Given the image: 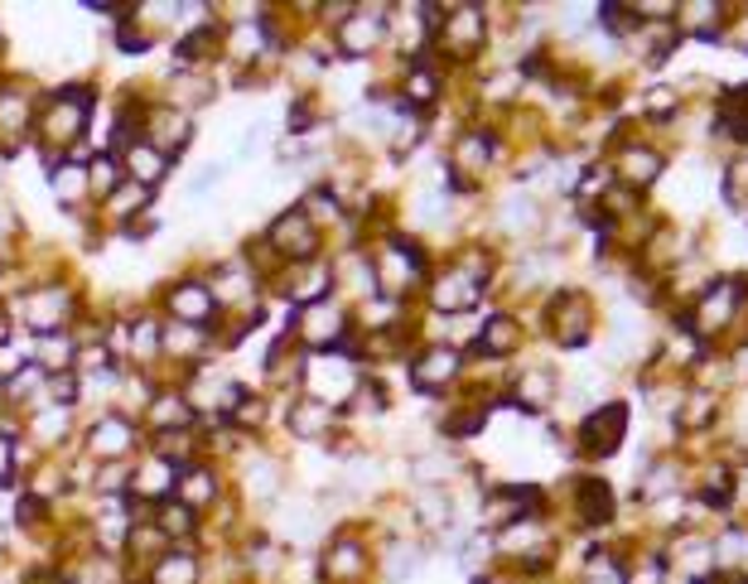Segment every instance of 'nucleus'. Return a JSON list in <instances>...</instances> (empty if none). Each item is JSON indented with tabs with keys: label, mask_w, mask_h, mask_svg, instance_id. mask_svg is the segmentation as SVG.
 Returning a JSON list of instances; mask_svg holds the SVG:
<instances>
[{
	"label": "nucleus",
	"mask_w": 748,
	"mask_h": 584,
	"mask_svg": "<svg viewBox=\"0 0 748 584\" xmlns=\"http://www.w3.org/2000/svg\"><path fill=\"white\" fill-rule=\"evenodd\" d=\"M93 111H97V87L93 83H63L48 87L34 111V131L30 141L40 150L44 170L58 160H87V131H93Z\"/></svg>",
	"instance_id": "f257e3e1"
},
{
	"label": "nucleus",
	"mask_w": 748,
	"mask_h": 584,
	"mask_svg": "<svg viewBox=\"0 0 748 584\" xmlns=\"http://www.w3.org/2000/svg\"><path fill=\"white\" fill-rule=\"evenodd\" d=\"M362 247H367V261H372V275H377V300L405 304L411 295H421L425 281H430V271H435V266H430L425 242L397 232V227L367 237Z\"/></svg>",
	"instance_id": "f03ea898"
},
{
	"label": "nucleus",
	"mask_w": 748,
	"mask_h": 584,
	"mask_svg": "<svg viewBox=\"0 0 748 584\" xmlns=\"http://www.w3.org/2000/svg\"><path fill=\"white\" fill-rule=\"evenodd\" d=\"M10 324L15 334L24 328L30 338H44V334H68L73 324L87 314L83 304V290L68 285V281H34V285H15L10 290Z\"/></svg>",
	"instance_id": "7ed1b4c3"
},
{
	"label": "nucleus",
	"mask_w": 748,
	"mask_h": 584,
	"mask_svg": "<svg viewBox=\"0 0 748 584\" xmlns=\"http://www.w3.org/2000/svg\"><path fill=\"white\" fill-rule=\"evenodd\" d=\"M744 304H748V281L739 275H719V281H705V290L695 295V304L681 314V328L695 343H719L725 334H734L744 320Z\"/></svg>",
	"instance_id": "20e7f679"
},
{
	"label": "nucleus",
	"mask_w": 748,
	"mask_h": 584,
	"mask_svg": "<svg viewBox=\"0 0 748 584\" xmlns=\"http://www.w3.org/2000/svg\"><path fill=\"white\" fill-rule=\"evenodd\" d=\"M488 40H492L488 6H474V0H464V6H440V24H435V40H430V58L464 68V63H474L478 54H484Z\"/></svg>",
	"instance_id": "39448f33"
},
{
	"label": "nucleus",
	"mask_w": 748,
	"mask_h": 584,
	"mask_svg": "<svg viewBox=\"0 0 748 584\" xmlns=\"http://www.w3.org/2000/svg\"><path fill=\"white\" fill-rule=\"evenodd\" d=\"M78 450L87 454L93 464H131L135 454L145 450V430H141V421L135 415H126L121 405H107L101 415H93L83 430H78Z\"/></svg>",
	"instance_id": "423d86ee"
},
{
	"label": "nucleus",
	"mask_w": 748,
	"mask_h": 584,
	"mask_svg": "<svg viewBox=\"0 0 748 584\" xmlns=\"http://www.w3.org/2000/svg\"><path fill=\"white\" fill-rule=\"evenodd\" d=\"M353 328H358L353 324V310L338 295H328V300H314V304H304V310H295L285 334L295 338L300 353H344Z\"/></svg>",
	"instance_id": "0eeeda50"
},
{
	"label": "nucleus",
	"mask_w": 748,
	"mask_h": 584,
	"mask_svg": "<svg viewBox=\"0 0 748 584\" xmlns=\"http://www.w3.org/2000/svg\"><path fill=\"white\" fill-rule=\"evenodd\" d=\"M367 367L348 353H304V372H300V397H314L334 411H348L353 391L362 387Z\"/></svg>",
	"instance_id": "6e6552de"
},
{
	"label": "nucleus",
	"mask_w": 748,
	"mask_h": 584,
	"mask_svg": "<svg viewBox=\"0 0 748 584\" xmlns=\"http://www.w3.org/2000/svg\"><path fill=\"white\" fill-rule=\"evenodd\" d=\"M498 155H502V136L492 131V126H464V131H454V141H449L445 184L459 188V194H474V188L488 180L492 164H498Z\"/></svg>",
	"instance_id": "1a4fd4ad"
},
{
	"label": "nucleus",
	"mask_w": 748,
	"mask_h": 584,
	"mask_svg": "<svg viewBox=\"0 0 748 584\" xmlns=\"http://www.w3.org/2000/svg\"><path fill=\"white\" fill-rule=\"evenodd\" d=\"M155 310H160V320L194 324V328H208V334H218L223 328L218 295H213V285H208V275L203 271H184V275H174V281H164Z\"/></svg>",
	"instance_id": "9d476101"
},
{
	"label": "nucleus",
	"mask_w": 748,
	"mask_h": 584,
	"mask_svg": "<svg viewBox=\"0 0 748 584\" xmlns=\"http://www.w3.org/2000/svg\"><path fill=\"white\" fill-rule=\"evenodd\" d=\"M464 377H468L464 348L449 338H430L421 348L405 353V382H411V391H421V397H445Z\"/></svg>",
	"instance_id": "9b49d317"
},
{
	"label": "nucleus",
	"mask_w": 748,
	"mask_h": 584,
	"mask_svg": "<svg viewBox=\"0 0 748 584\" xmlns=\"http://www.w3.org/2000/svg\"><path fill=\"white\" fill-rule=\"evenodd\" d=\"M314 565H319V584H367L377 575V551L367 545L362 527L344 522V527H334V537L324 541Z\"/></svg>",
	"instance_id": "f8f14e48"
},
{
	"label": "nucleus",
	"mask_w": 748,
	"mask_h": 584,
	"mask_svg": "<svg viewBox=\"0 0 748 584\" xmlns=\"http://www.w3.org/2000/svg\"><path fill=\"white\" fill-rule=\"evenodd\" d=\"M261 242H265V251H271V257L281 261V266H300V261H319V257H328V247H324L328 237L310 223V213H304L300 203H285V208L275 213L271 223H265Z\"/></svg>",
	"instance_id": "ddd939ff"
},
{
	"label": "nucleus",
	"mask_w": 748,
	"mask_h": 584,
	"mask_svg": "<svg viewBox=\"0 0 748 584\" xmlns=\"http://www.w3.org/2000/svg\"><path fill=\"white\" fill-rule=\"evenodd\" d=\"M232 468H237V478H227V484H232V493L242 498V507H261L265 512V507H275L285 498V464L275 459L265 444L251 440L232 459Z\"/></svg>",
	"instance_id": "4468645a"
},
{
	"label": "nucleus",
	"mask_w": 748,
	"mask_h": 584,
	"mask_svg": "<svg viewBox=\"0 0 748 584\" xmlns=\"http://www.w3.org/2000/svg\"><path fill=\"white\" fill-rule=\"evenodd\" d=\"M387 20H391V6L382 0H358L353 15L338 24L328 40H334V58H353V63H367L377 54H387Z\"/></svg>",
	"instance_id": "2eb2a0df"
},
{
	"label": "nucleus",
	"mask_w": 748,
	"mask_h": 584,
	"mask_svg": "<svg viewBox=\"0 0 748 584\" xmlns=\"http://www.w3.org/2000/svg\"><path fill=\"white\" fill-rule=\"evenodd\" d=\"M594 320H599V314H594V300L575 285H561L546 300V334L555 338V348H585V343L594 338Z\"/></svg>",
	"instance_id": "dca6fc26"
},
{
	"label": "nucleus",
	"mask_w": 748,
	"mask_h": 584,
	"mask_svg": "<svg viewBox=\"0 0 748 584\" xmlns=\"http://www.w3.org/2000/svg\"><path fill=\"white\" fill-rule=\"evenodd\" d=\"M344 421H348L344 411H334V405H324L314 397H290L285 401V430L295 444H304V450H334V440H344L338 435Z\"/></svg>",
	"instance_id": "f3484780"
},
{
	"label": "nucleus",
	"mask_w": 748,
	"mask_h": 584,
	"mask_svg": "<svg viewBox=\"0 0 748 584\" xmlns=\"http://www.w3.org/2000/svg\"><path fill=\"white\" fill-rule=\"evenodd\" d=\"M141 141L155 145L164 160H180L188 145H194V117L180 107H170L164 97H145L141 111Z\"/></svg>",
	"instance_id": "a211bd4d"
},
{
	"label": "nucleus",
	"mask_w": 748,
	"mask_h": 584,
	"mask_svg": "<svg viewBox=\"0 0 748 584\" xmlns=\"http://www.w3.org/2000/svg\"><path fill=\"white\" fill-rule=\"evenodd\" d=\"M425 304L435 314H445V320H459V314H468V310H478V304L488 300V285H478L474 275H464L459 266H435L430 271V281H425Z\"/></svg>",
	"instance_id": "6ab92c4d"
},
{
	"label": "nucleus",
	"mask_w": 748,
	"mask_h": 584,
	"mask_svg": "<svg viewBox=\"0 0 748 584\" xmlns=\"http://www.w3.org/2000/svg\"><path fill=\"white\" fill-rule=\"evenodd\" d=\"M40 97L44 93H34V83H24L20 73H0V150H15L20 141H30Z\"/></svg>",
	"instance_id": "aec40b11"
},
{
	"label": "nucleus",
	"mask_w": 748,
	"mask_h": 584,
	"mask_svg": "<svg viewBox=\"0 0 748 584\" xmlns=\"http://www.w3.org/2000/svg\"><path fill=\"white\" fill-rule=\"evenodd\" d=\"M628 401H604L594 405V411L579 421L575 440H579V454H589V459H614L618 450H624L628 440Z\"/></svg>",
	"instance_id": "412c9836"
},
{
	"label": "nucleus",
	"mask_w": 748,
	"mask_h": 584,
	"mask_svg": "<svg viewBox=\"0 0 748 584\" xmlns=\"http://www.w3.org/2000/svg\"><path fill=\"white\" fill-rule=\"evenodd\" d=\"M502 401L517 405L522 415H546L555 401H561V377L546 363H522L502 387Z\"/></svg>",
	"instance_id": "4be33fe9"
},
{
	"label": "nucleus",
	"mask_w": 748,
	"mask_h": 584,
	"mask_svg": "<svg viewBox=\"0 0 748 584\" xmlns=\"http://www.w3.org/2000/svg\"><path fill=\"white\" fill-rule=\"evenodd\" d=\"M218 353V334L208 328H194V324H174V320H160V363L174 367V382L198 363H213Z\"/></svg>",
	"instance_id": "5701e85b"
},
{
	"label": "nucleus",
	"mask_w": 748,
	"mask_h": 584,
	"mask_svg": "<svg viewBox=\"0 0 748 584\" xmlns=\"http://www.w3.org/2000/svg\"><path fill=\"white\" fill-rule=\"evenodd\" d=\"M227 493H232V484H227V468L218 464V459H194V464H184L180 468V484H174V498H180L188 512H198V517H208L213 507H218Z\"/></svg>",
	"instance_id": "b1692460"
},
{
	"label": "nucleus",
	"mask_w": 748,
	"mask_h": 584,
	"mask_svg": "<svg viewBox=\"0 0 748 584\" xmlns=\"http://www.w3.org/2000/svg\"><path fill=\"white\" fill-rule=\"evenodd\" d=\"M614 180L624 184V188H632V194H642V188H652L657 180H662V170H666V150L662 145H652V141H642V136H624L618 141V150H614Z\"/></svg>",
	"instance_id": "393cba45"
},
{
	"label": "nucleus",
	"mask_w": 748,
	"mask_h": 584,
	"mask_svg": "<svg viewBox=\"0 0 748 584\" xmlns=\"http://www.w3.org/2000/svg\"><path fill=\"white\" fill-rule=\"evenodd\" d=\"M174 484H180V468L170 459H160L155 450H141L131 459V488H126V498L141 507H155L164 498H174Z\"/></svg>",
	"instance_id": "a878e982"
},
{
	"label": "nucleus",
	"mask_w": 748,
	"mask_h": 584,
	"mask_svg": "<svg viewBox=\"0 0 748 584\" xmlns=\"http://www.w3.org/2000/svg\"><path fill=\"white\" fill-rule=\"evenodd\" d=\"M141 430H145V440H155V435H174V430H198V415L188 411V401H184V391L174 387V382H164L155 397H150L145 405H141Z\"/></svg>",
	"instance_id": "bb28decb"
},
{
	"label": "nucleus",
	"mask_w": 748,
	"mask_h": 584,
	"mask_svg": "<svg viewBox=\"0 0 748 584\" xmlns=\"http://www.w3.org/2000/svg\"><path fill=\"white\" fill-rule=\"evenodd\" d=\"M281 295L295 304V310H304V304H314V300H328L334 295V266H328V257H319V261H300V266H285L281 275L271 281Z\"/></svg>",
	"instance_id": "cd10ccee"
},
{
	"label": "nucleus",
	"mask_w": 748,
	"mask_h": 584,
	"mask_svg": "<svg viewBox=\"0 0 748 584\" xmlns=\"http://www.w3.org/2000/svg\"><path fill=\"white\" fill-rule=\"evenodd\" d=\"M24 440L44 454H58L68 440H78V411L73 405H40V411L24 415Z\"/></svg>",
	"instance_id": "c85d7f7f"
},
{
	"label": "nucleus",
	"mask_w": 748,
	"mask_h": 584,
	"mask_svg": "<svg viewBox=\"0 0 748 584\" xmlns=\"http://www.w3.org/2000/svg\"><path fill=\"white\" fill-rule=\"evenodd\" d=\"M522 343H527V328H522L517 314H507V310L488 314V320L474 328V353H478V358H488V363L517 358V348H522Z\"/></svg>",
	"instance_id": "c756f323"
},
{
	"label": "nucleus",
	"mask_w": 748,
	"mask_h": 584,
	"mask_svg": "<svg viewBox=\"0 0 748 584\" xmlns=\"http://www.w3.org/2000/svg\"><path fill=\"white\" fill-rule=\"evenodd\" d=\"M48 194L63 213H73V218H87V208H93V188H87V160H58L48 164Z\"/></svg>",
	"instance_id": "7c9ffc66"
},
{
	"label": "nucleus",
	"mask_w": 748,
	"mask_h": 584,
	"mask_svg": "<svg viewBox=\"0 0 748 584\" xmlns=\"http://www.w3.org/2000/svg\"><path fill=\"white\" fill-rule=\"evenodd\" d=\"M150 208H155V194L126 180L111 198H101L97 223H101V227H111V232H131V227L141 223V218H150Z\"/></svg>",
	"instance_id": "2f4dec72"
},
{
	"label": "nucleus",
	"mask_w": 748,
	"mask_h": 584,
	"mask_svg": "<svg viewBox=\"0 0 748 584\" xmlns=\"http://www.w3.org/2000/svg\"><path fill=\"white\" fill-rule=\"evenodd\" d=\"M575 517H579L585 527H594V531L614 527V517H618L614 484H608V478H599V474L575 478Z\"/></svg>",
	"instance_id": "473e14b6"
},
{
	"label": "nucleus",
	"mask_w": 748,
	"mask_h": 584,
	"mask_svg": "<svg viewBox=\"0 0 748 584\" xmlns=\"http://www.w3.org/2000/svg\"><path fill=\"white\" fill-rule=\"evenodd\" d=\"M117 160H121V174H126V180L150 188V194H155V188L170 180V170H174V160H164L155 145L141 141V136H135V141H126V145L117 150Z\"/></svg>",
	"instance_id": "72a5a7b5"
},
{
	"label": "nucleus",
	"mask_w": 748,
	"mask_h": 584,
	"mask_svg": "<svg viewBox=\"0 0 748 584\" xmlns=\"http://www.w3.org/2000/svg\"><path fill=\"white\" fill-rule=\"evenodd\" d=\"M213 97H218V78H213V73L180 68V63H174L170 78H164V101H170V107H180V111H188V117H194L198 107H208Z\"/></svg>",
	"instance_id": "f704fd0d"
},
{
	"label": "nucleus",
	"mask_w": 748,
	"mask_h": 584,
	"mask_svg": "<svg viewBox=\"0 0 748 584\" xmlns=\"http://www.w3.org/2000/svg\"><path fill=\"white\" fill-rule=\"evenodd\" d=\"M729 6L725 0H691V6H676V34H695V40H719L729 30Z\"/></svg>",
	"instance_id": "c9c22d12"
},
{
	"label": "nucleus",
	"mask_w": 748,
	"mask_h": 584,
	"mask_svg": "<svg viewBox=\"0 0 748 584\" xmlns=\"http://www.w3.org/2000/svg\"><path fill=\"white\" fill-rule=\"evenodd\" d=\"M145 584H203V555L198 545H170L150 570H141Z\"/></svg>",
	"instance_id": "e433bc0d"
},
{
	"label": "nucleus",
	"mask_w": 748,
	"mask_h": 584,
	"mask_svg": "<svg viewBox=\"0 0 748 584\" xmlns=\"http://www.w3.org/2000/svg\"><path fill=\"white\" fill-rule=\"evenodd\" d=\"M541 227H546V208H541L531 194H517V198H507L502 208H498V232L512 237V242L541 237Z\"/></svg>",
	"instance_id": "4c0bfd02"
},
{
	"label": "nucleus",
	"mask_w": 748,
	"mask_h": 584,
	"mask_svg": "<svg viewBox=\"0 0 748 584\" xmlns=\"http://www.w3.org/2000/svg\"><path fill=\"white\" fill-rule=\"evenodd\" d=\"M405 512H411V527H421V531H449L454 527V493L449 488H415Z\"/></svg>",
	"instance_id": "58836bf2"
},
{
	"label": "nucleus",
	"mask_w": 748,
	"mask_h": 584,
	"mask_svg": "<svg viewBox=\"0 0 748 584\" xmlns=\"http://www.w3.org/2000/svg\"><path fill=\"white\" fill-rule=\"evenodd\" d=\"M715 415H719V397L715 391H686V397L676 401V411H671V425L681 430V435H701V430H709L715 425Z\"/></svg>",
	"instance_id": "ea45409f"
},
{
	"label": "nucleus",
	"mask_w": 748,
	"mask_h": 584,
	"mask_svg": "<svg viewBox=\"0 0 748 584\" xmlns=\"http://www.w3.org/2000/svg\"><path fill=\"white\" fill-rule=\"evenodd\" d=\"M421 541H405V537H397V541H387V551L377 555V575H382V584H405L421 570Z\"/></svg>",
	"instance_id": "a19ab883"
},
{
	"label": "nucleus",
	"mask_w": 748,
	"mask_h": 584,
	"mask_svg": "<svg viewBox=\"0 0 748 584\" xmlns=\"http://www.w3.org/2000/svg\"><path fill=\"white\" fill-rule=\"evenodd\" d=\"M271 421V397H265V391L257 387V391H242V397H237V405L232 411H227V430H237V435H247V440H257L261 435V425Z\"/></svg>",
	"instance_id": "79ce46f5"
},
{
	"label": "nucleus",
	"mask_w": 748,
	"mask_h": 584,
	"mask_svg": "<svg viewBox=\"0 0 748 584\" xmlns=\"http://www.w3.org/2000/svg\"><path fill=\"white\" fill-rule=\"evenodd\" d=\"M121 184H126V174H121L117 150H93V155H87V188H93V203L111 198Z\"/></svg>",
	"instance_id": "37998d69"
},
{
	"label": "nucleus",
	"mask_w": 748,
	"mask_h": 584,
	"mask_svg": "<svg viewBox=\"0 0 748 584\" xmlns=\"http://www.w3.org/2000/svg\"><path fill=\"white\" fill-rule=\"evenodd\" d=\"M695 502L709 507V512H734V474L725 464L705 468L701 484H695Z\"/></svg>",
	"instance_id": "c03bdc74"
},
{
	"label": "nucleus",
	"mask_w": 748,
	"mask_h": 584,
	"mask_svg": "<svg viewBox=\"0 0 748 584\" xmlns=\"http://www.w3.org/2000/svg\"><path fill=\"white\" fill-rule=\"evenodd\" d=\"M618 584H671V561L666 551H642L624 561V580Z\"/></svg>",
	"instance_id": "a18cd8bd"
},
{
	"label": "nucleus",
	"mask_w": 748,
	"mask_h": 584,
	"mask_svg": "<svg viewBox=\"0 0 748 584\" xmlns=\"http://www.w3.org/2000/svg\"><path fill=\"white\" fill-rule=\"evenodd\" d=\"M135 10H141V6H135ZM111 44H117V54H126V58H145L150 48H155V34L141 24V15H131V20L111 24Z\"/></svg>",
	"instance_id": "49530a36"
},
{
	"label": "nucleus",
	"mask_w": 748,
	"mask_h": 584,
	"mask_svg": "<svg viewBox=\"0 0 748 584\" xmlns=\"http://www.w3.org/2000/svg\"><path fill=\"white\" fill-rule=\"evenodd\" d=\"M638 107H642V121L662 126L671 117H681V93H676V87H648Z\"/></svg>",
	"instance_id": "de8ad7c7"
},
{
	"label": "nucleus",
	"mask_w": 748,
	"mask_h": 584,
	"mask_svg": "<svg viewBox=\"0 0 748 584\" xmlns=\"http://www.w3.org/2000/svg\"><path fill=\"white\" fill-rule=\"evenodd\" d=\"M676 474H681V464H671V459H657V464L648 468V484L638 488V498H642V502H657V498H666V493L676 488Z\"/></svg>",
	"instance_id": "09e8293b"
},
{
	"label": "nucleus",
	"mask_w": 748,
	"mask_h": 584,
	"mask_svg": "<svg viewBox=\"0 0 748 584\" xmlns=\"http://www.w3.org/2000/svg\"><path fill=\"white\" fill-rule=\"evenodd\" d=\"M15 478H20V468H15V440L0 435V488H10Z\"/></svg>",
	"instance_id": "8fccbe9b"
},
{
	"label": "nucleus",
	"mask_w": 748,
	"mask_h": 584,
	"mask_svg": "<svg viewBox=\"0 0 748 584\" xmlns=\"http://www.w3.org/2000/svg\"><path fill=\"white\" fill-rule=\"evenodd\" d=\"M729 474H734V507H748V464L729 468Z\"/></svg>",
	"instance_id": "3c124183"
},
{
	"label": "nucleus",
	"mask_w": 748,
	"mask_h": 584,
	"mask_svg": "<svg viewBox=\"0 0 748 584\" xmlns=\"http://www.w3.org/2000/svg\"><path fill=\"white\" fill-rule=\"evenodd\" d=\"M729 377H734V382H748V343H739V348H734V363H729Z\"/></svg>",
	"instance_id": "603ef678"
},
{
	"label": "nucleus",
	"mask_w": 748,
	"mask_h": 584,
	"mask_svg": "<svg viewBox=\"0 0 748 584\" xmlns=\"http://www.w3.org/2000/svg\"><path fill=\"white\" fill-rule=\"evenodd\" d=\"M10 541H15V531H10V522H0V570L10 561Z\"/></svg>",
	"instance_id": "864d4df0"
}]
</instances>
